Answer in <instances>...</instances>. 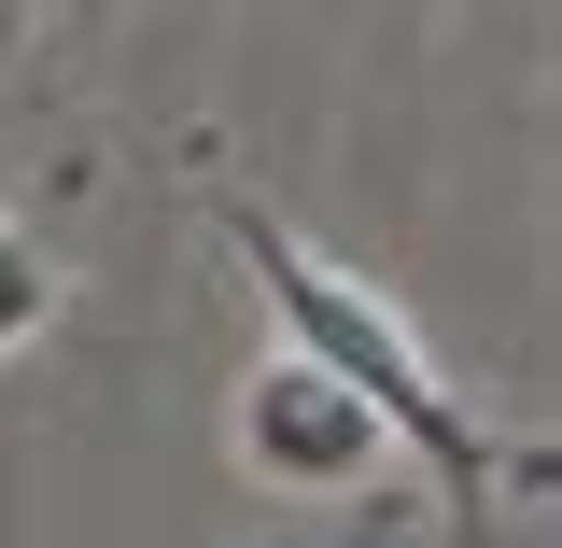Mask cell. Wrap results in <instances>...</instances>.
I'll list each match as a JSON object with an SVG mask.
<instances>
[{
    "mask_svg": "<svg viewBox=\"0 0 562 548\" xmlns=\"http://www.w3.org/2000/svg\"><path fill=\"white\" fill-rule=\"evenodd\" d=\"M211 239H225L239 281L281 310V351H295V366H324L351 409L394 436V465L436 479L450 535H479L492 492H549V436H492V422L450 394V366L408 338V310H394L380 281H351L338 254H310V239H295L268 198H239V183H211Z\"/></svg>",
    "mask_w": 562,
    "mask_h": 548,
    "instance_id": "cell-1",
    "label": "cell"
},
{
    "mask_svg": "<svg viewBox=\"0 0 562 548\" xmlns=\"http://www.w3.org/2000/svg\"><path fill=\"white\" fill-rule=\"evenodd\" d=\"M239 465L268 492H366V479H394V436L351 409L324 366L268 351V366L239 380Z\"/></svg>",
    "mask_w": 562,
    "mask_h": 548,
    "instance_id": "cell-2",
    "label": "cell"
},
{
    "mask_svg": "<svg viewBox=\"0 0 562 548\" xmlns=\"http://www.w3.org/2000/svg\"><path fill=\"white\" fill-rule=\"evenodd\" d=\"M57 295H70V268H57V239L0 211V366H14V351L43 338V324H57Z\"/></svg>",
    "mask_w": 562,
    "mask_h": 548,
    "instance_id": "cell-3",
    "label": "cell"
},
{
    "mask_svg": "<svg viewBox=\"0 0 562 548\" xmlns=\"http://www.w3.org/2000/svg\"><path fill=\"white\" fill-rule=\"evenodd\" d=\"M29 29H43V14H29V0H0V70L29 57Z\"/></svg>",
    "mask_w": 562,
    "mask_h": 548,
    "instance_id": "cell-4",
    "label": "cell"
},
{
    "mask_svg": "<svg viewBox=\"0 0 562 548\" xmlns=\"http://www.w3.org/2000/svg\"><path fill=\"white\" fill-rule=\"evenodd\" d=\"M351 548H380V535H351Z\"/></svg>",
    "mask_w": 562,
    "mask_h": 548,
    "instance_id": "cell-5",
    "label": "cell"
}]
</instances>
